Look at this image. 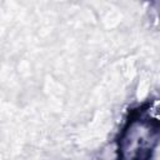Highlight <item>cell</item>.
Masks as SVG:
<instances>
[{
    "instance_id": "obj_1",
    "label": "cell",
    "mask_w": 160,
    "mask_h": 160,
    "mask_svg": "<svg viewBox=\"0 0 160 160\" xmlns=\"http://www.w3.org/2000/svg\"><path fill=\"white\" fill-rule=\"evenodd\" d=\"M159 140V121L148 112L131 116L120 132L119 160H149Z\"/></svg>"
}]
</instances>
